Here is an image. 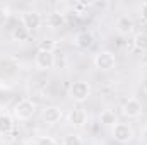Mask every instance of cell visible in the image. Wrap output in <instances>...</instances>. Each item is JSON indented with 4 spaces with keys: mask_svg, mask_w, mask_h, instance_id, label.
Here are the masks:
<instances>
[{
    "mask_svg": "<svg viewBox=\"0 0 147 145\" xmlns=\"http://www.w3.org/2000/svg\"><path fill=\"white\" fill-rule=\"evenodd\" d=\"M140 15L144 19V22H147V2H144L142 7H140Z\"/></svg>",
    "mask_w": 147,
    "mask_h": 145,
    "instance_id": "20",
    "label": "cell"
},
{
    "mask_svg": "<svg viewBox=\"0 0 147 145\" xmlns=\"http://www.w3.org/2000/svg\"><path fill=\"white\" fill-rule=\"evenodd\" d=\"M43 119L48 123V125H57L60 119H62V109L55 108V106H50L43 111Z\"/></svg>",
    "mask_w": 147,
    "mask_h": 145,
    "instance_id": "11",
    "label": "cell"
},
{
    "mask_svg": "<svg viewBox=\"0 0 147 145\" xmlns=\"http://www.w3.org/2000/svg\"><path fill=\"white\" fill-rule=\"evenodd\" d=\"M115 29H116L118 34H123L125 36V34H128V33L134 31V21L128 15H120L116 19V22H115Z\"/></svg>",
    "mask_w": 147,
    "mask_h": 145,
    "instance_id": "9",
    "label": "cell"
},
{
    "mask_svg": "<svg viewBox=\"0 0 147 145\" xmlns=\"http://www.w3.org/2000/svg\"><path fill=\"white\" fill-rule=\"evenodd\" d=\"M46 22H48V26H50L51 29L62 28V26L65 24V15H63L62 12H51V14L48 15V19H46Z\"/></svg>",
    "mask_w": 147,
    "mask_h": 145,
    "instance_id": "12",
    "label": "cell"
},
{
    "mask_svg": "<svg viewBox=\"0 0 147 145\" xmlns=\"http://www.w3.org/2000/svg\"><path fill=\"white\" fill-rule=\"evenodd\" d=\"M10 36H12L14 41H28V38H29V31L21 24V26H16V28L12 29Z\"/></svg>",
    "mask_w": 147,
    "mask_h": 145,
    "instance_id": "15",
    "label": "cell"
},
{
    "mask_svg": "<svg viewBox=\"0 0 147 145\" xmlns=\"http://www.w3.org/2000/svg\"><path fill=\"white\" fill-rule=\"evenodd\" d=\"M7 15H9V14H7V10H5V9H0V28L5 24V21H7Z\"/></svg>",
    "mask_w": 147,
    "mask_h": 145,
    "instance_id": "19",
    "label": "cell"
},
{
    "mask_svg": "<svg viewBox=\"0 0 147 145\" xmlns=\"http://www.w3.org/2000/svg\"><path fill=\"white\" fill-rule=\"evenodd\" d=\"M62 145H82V138H80V135H77V133H69V135L63 138Z\"/></svg>",
    "mask_w": 147,
    "mask_h": 145,
    "instance_id": "17",
    "label": "cell"
},
{
    "mask_svg": "<svg viewBox=\"0 0 147 145\" xmlns=\"http://www.w3.org/2000/svg\"><path fill=\"white\" fill-rule=\"evenodd\" d=\"M116 65V56L115 53L111 51H99L96 56H94V67L98 70H103V72H108L111 68H115Z\"/></svg>",
    "mask_w": 147,
    "mask_h": 145,
    "instance_id": "5",
    "label": "cell"
},
{
    "mask_svg": "<svg viewBox=\"0 0 147 145\" xmlns=\"http://www.w3.org/2000/svg\"><path fill=\"white\" fill-rule=\"evenodd\" d=\"M36 113V103L31 101V99H22L16 104L14 108V116L19 119V121H26L29 118H33Z\"/></svg>",
    "mask_w": 147,
    "mask_h": 145,
    "instance_id": "2",
    "label": "cell"
},
{
    "mask_svg": "<svg viewBox=\"0 0 147 145\" xmlns=\"http://www.w3.org/2000/svg\"><path fill=\"white\" fill-rule=\"evenodd\" d=\"M134 46L140 51H147V34L146 33H137L134 36Z\"/></svg>",
    "mask_w": 147,
    "mask_h": 145,
    "instance_id": "16",
    "label": "cell"
},
{
    "mask_svg": "<svg viewBox=\"0 0 147 145\" xmlns=\"http://www.w3.org/2000/svg\"><path fill=\"white\" fill-rule=\"evenodd\" d=\"M34 63L39 70H50L55 67V55L51 50H45L39 48L38 53L34 55Z\"/></svg>",
    "mask_w": 147,
    "mask_h": 145,
    "instance_id": "4",
    "label": "cell"
},
{
    "mask_svg": "<svg viewBox=\"0 0 147 145\" xmlns=\"http://www.w3.org/2000/svg\"><path fill=\"white\" fill-rule=\"evenodd\" d=\"M14 132V118L9 113H0V137H9Z\"/></svg>",
    "mask_w": 147,
    "mask_h": 145,
    "instance_id": "10",
    "label": "cell"
},
{
    "mask_svg": "<svg viewBox=\"0 0 147 145\" xmlns=\"http://www.w3.org/2000/svg\"><path fill=\"white\" fill-rule=\"evenodd\" d=\"M21 24L31 33V31H36L38 28L41 26V15H39V12L36 10H26V12H22V15H21Z\"/></svg>",
    "mask_w": 147,
    "mask_h": 145,
    "instance_id": "6",
    "label": "cell"
},
{
    "mask_svg": "<svg viewBox=\"0 0 147 145\" xmlns=\"http://www.w3.org/2000/svg\"><path fill=\"white\" fill-rule=\"evenodd\" d=\"M111 135L116 142L120 144H128L132 138H134V128L128 125V123H116L111 130Z\"/></svg>",
    "mask_w": 147,
    "mask_h": 145,
    "instance_id": "3",
    "label": "cell"
},
{
    "mask_svg": "<svg viewBox=\"0 0 147 145\" xmlns=\"http://www.w3.org/2000/svg\"><path fill=\"white\" fill-rule=\"evenodd\" d=\"M34 145H58V142L53 138V137H48V135H43V137H38Z\"/></svg>",
    "mask_w": 147,
    "mask_h": 145,
    "instance_id": "18",
    "label": "cell"
},
{
    "mask_svg": "<svg viewBox=\"0 0 147 145\" xmlns=\"http://www.w3.org/2000/svg\"><path fill=\"white\" fill-rule=\"evenodd\" d=\"M69 96L75 103H84L91 96V85L86 80H75V82H72V85L69 89Z\"/></svg>",
    "mask_w": 147,
    "mask_h": 145,
    "instance_id": "1",
    "label": "cell"
},
{
    "mask_svg": "<svg viewBox=\"0 0 147 145\" xmlns=\"http://www.w3.org/2000/svg\"><path fill=\"white\" fill-rule=\"evenodd\" d=\"M99 121L105 125V126H115L116 123H118V118H116V114H115V111H111V109H105L101 114H99Z\"/></svg>",
    "mask_w": 147,
    "mask_h": 145,
    "instance_id": "13",
    "label": "cell"
},
{
    "mask_svg": "<svg viewBox=\"0 0 147 145\" xmlns=\"http://www.w3.org/2000/svg\"><path fill=\"white\" fill-rule=\"evenodd\" d=\"M121 113L127 118H139L142 114V103L135 97H128L121 106Z\"/></svg>",
    "mask_w": 147,
    "mask_h": 145,
    "instance_id": "7",
    "label": "cell"
},
{
    "mask_svg": "<svg viewBox=\"0 0 147 145\" xmlns=\"http://www.w3.org/2000/svg\"><path fill=\"white\" fill-rule=\"evenodd\" d=\"M75 46H79V48H82V50H87L91 44H92V36L89 34V33H79L77 36H75Z\"/></svg>",
    "mask_w": 147,
    "mask_h": 145,
    "instance_id": "14",
    "label": "cell"
},
{
    "mask_svg": "<svg viewBox=\"0 0 147 145\" xmlns=\"http://www.w3.org/2000/svg\"><path fill=\"white\" fill-rule=\"evenodd\" d=\"M67 119H69V125H72L75 128H80V126H84V125L87 123V113L80 108L72 109V111L69 113Z\"/></svg>",
    "mask_w": 147,
    "mask_h": 145,
    "instance_id": "8",
    "label": "cell"
}]
</instances>
